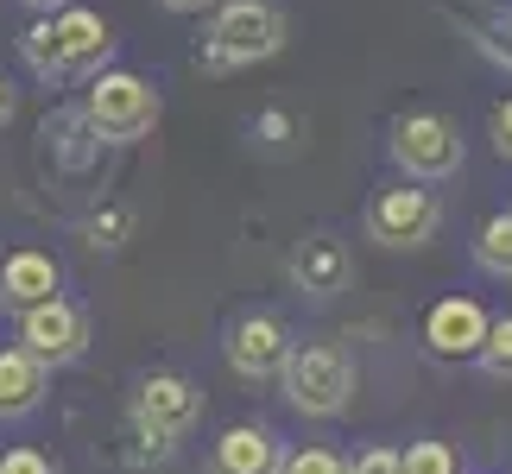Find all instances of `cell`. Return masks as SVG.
Here are the masks:
<instances>
[{"instance_id":"cell-1","label":"cell","mask_w":512,"mask_h":474,"mask_svg":"<svg viewBox=\"0 0 512 474\" xmlns=\"http://www.w3.org/2000/svg\"><path fill=\"white\" fill-rule=\"evenodd\" d=\"M26 64L45 76V83H76V76H102L108 70V51H114V32L102 13L89 7H64V13H45L38 26L19 38Z\"/></svg>"},{"instance_id":"cell-2","label":"cell","mask_w":512,"mask_h":474,"mask_svg":"<svg viewBox=\"0 0 512 474\" xmlns=\"http://www.w3.org/2000/svg\"><path fill=\"white\" fill-rule=\"evenodd\" d=\"M285 51V13L272 0H222L196 45V64L203 70H241V64H260V57H279Z\"/></svg>"},{"instance_id":"cell-3","label":"cell","mask_w":512,"mask_h":474,"mask_svg":"<svg viewBox=\"0 0 512 474\" xmlns=\"http://www.w3.org/2000/svg\"><path fill=\"white\" fill-rule=\"evenodd\" d=\"M159 89L146 83V76H133V70H102L89 83L83 95V121L95 140H114V146H127V140H146L152 127H159Z\"/></svg>"},{"instance_id":"cell-4","label":"cell","mask_w":512,"mask_h":474,"mask_svg":"<svg viewBox=\"0 0 512 474\" xmlns=\"http://www.w3.org/2000/svg\"><path fill=\"white\" fill-rule=\"evenodd\" d=\"M279 386H285V399H291L298 418H342L348 399H354V361H348L336 342L291 348Z\"/></svg>"},{"instance_id":"cell-5","label":"cell","mask_w":512,"mask_h":474,"mask_svg":"<svg viewBox=\"0 0 512 474\" xmlns=\"http://www.w3.org/2000/svg\"><path fill=\"white\" fill-rule=\"evenodd\" d=\"M392 165L405 177H418V184H443V177L462 171V133L456 121H443V114H399L392 121Z\"/></svg>"},{"instance_id":"cell-6","label":"cell","mask_w":512,"mask_h":474,"mask_svg":"<svg viewBox=\"0 0 512 474\" xmlns=\"http://www.w3.org/2000/svg\"><path fill=\"white\" fill-rule=\"evenodd\" d=\"M196 411H203V392H196L184 373H152L140 386V399H133V430L152 443V456H165V449L196 424Z\"/></svg>"},{"instance_id":"cell-7","label":"cell","mask_w":512,"mask_h":474,"mask_svg":"<svg viewBox=\"0 0 512 474\" xmlns=\"http://www.w3.org/2000/svg\"><path fill=\"white\" fill-rule=\"evenodd\" d=\"M443 222V203L424 184H392L367 203V234L380 247H424Z\"/></svg>"},{"instance_id":"cell-8","label":"cell","mask_w":512,"mask_h":474,"mask_svg":"<svg viewBox=\"0 0 512 474\" xmlns=\"http://www.w3.org/2000/svg\"><path fill=\"white\" fill-rule=\"evenodd\" d=\"M19 348L32 354L38 367H64L89 348V316L70 298H51L38 310H19Z\"/></svg>"},{"instance_id":"cell-9","label":"cell","mask_w":512,"mask_h":474,"mask_svg":"<svg viewBox=\"0 0 512 474\" xmlns=\"http://www.w3.org/2000/svg\"><path fill=\"white\" fill-rule=\"evenodd\" d=\"M487 316L475 298H437L424 310V348L437 361H481V342H487Z\"/></svg>"},{"instance_id":"cell-10","label":"cell","mask_w":512,"mask_h":474,"mask_svg":"<svg viewBox=\"0 0 512 474\" xmlns=\"http://www.w3.org/2000/svg\"><path fill=\"white\" fill-rule=\"evenodd\" d=\"M285 361H291V335L279 316H241L228 329V367L241 380H279Z\"/></svg>"},{"instance_id":"cell-11","label":"cell","mask_w":512,"mask_h":474,"mask_svg":"<svg viewBox=\"0 0 512 474\" xmlns=\"http://www.w3.org/2000/svg\"><path fill=\"white\" fill-rule=\"evenodd\" d=\"M57 285H64V266H57L45 247H13L7 260H0V298H7L13 310L51 304Z\"/></svg>"},{"instance_id":"cell-12","label":"cell","mask_w":512,"mask_h":474,"mask_svg":"<svg viewBox=\"0 0 512 474\" xmlns=\"http://www.w3.org/2000/svg\"><path fill=\"white\" fill-rule=\"evenodd\" d=\"M279 437H272L266 424H234L222 430V443H215L209 456V474H279Z\"/></svg>"},{"instance_id":"cell-13","label":"cell","mask_w":512,"mask_h":474,"mask_svg":"<svg viewBox=\"0 0 512 474\" xmlns=\"http://www.w3.org/2000/svg\"><path fill=\"white\" fill-rule=\"evenodd\" d=\"M291 279H298L310 298H336V291H348V247L329 241V234H310V241L291 253Z\"/></svg>"},{"instance_id":"cell-14","label":"cell","mask_w":512,"mask_h":474,"mask_svg":"<svg viewBox=\"0 0 512 474\" xmlns=\"http://www.w3.org/2000/svg\"><path fill=\"white\" fill-rule=\"evenodd\" d=\"M45 399V367L26 348H0V418H26Z\"/></svg>"},{"instance_id":"cell-15","label":"cell","mask_w":512,"mask_h":474,"mask_svg":"<svg viewBox=\"0 0 512 474\" xmlns=\"http://www.w3.org/2000/svg\"><path fill=\"white\" fill-rule=\"evenodd\" d=\"M475 266L494 272V279H512V215H494L475 241Z\"/></svg>"},{"instance_id":"cell-16","label":"cell","mask_w":512,"mask_h":474,"mask_svg":"<svg viewBox=\"0 0 512 474\" xmlns=\"http://www.w3.org/2000/svg\"><path fill=\"white\" fill-rule=\"evenodd\" d=\"M481 367H487V373H500V380H512V316H494V323H487Z\"/></svg>"},{"instance_id":"cell-17","label":"cell","mask_w":512,"mask_h":474,"mask_svg":"<svg viewBox=\"0 0 512 474\" xmlns=\"http://www.w3.org/2000/svg\"><path fill=\"white\" fill-rule=\"evenodd\" d=\"M127 228H133V215H127L121 203L95 209L89 222H83V234H89V247H121V241H127Z\"/></svg>"},{"instance_id":"cell-18","label":"cell","mask_w":512,"mask_h":474,"mask_svg":"<svg viewBox=\"0 0 512 474\" xmlns=\"http://www.w3.org/2000/svg\"><path fill=\"white\" fill-rule=\"evenodd\" d=\"M405 474H456V449L449 443H411L405 449Z\"/></svg>"},{"instance_id":"cell-19","label":"cell","mask_w":512,"mask_h":474,"mask_svg":"<svg viewBox=\"0 0 512 474\" xmlns=\"http://www.w3.org/2000/svg\"><path fill=\"white\" fill-rule=\"evenodd\" d=\"M279 474H348V462L336 456V449H291V456L279 462Z\"/></svg>"},{"instance_id":"cell-20","label":"cell","mask_w":512,"mask_h":474,"mask_svg":"<svg viewBox=\"0 0 512 474\" xmlns=\"http://www.w3.org/2000/svg\"><path fill=\"white\" fill-rule=\"evenodd\" d=\"M348 474H405V456L386 449V443H373V449H361V456L348 462Z\"/></svg>"},{"instance_id":"cell-21","label":"cell","mask_w":512,"mask_h":474,"mask_svg":"<svg viewBox=\"0 0 512 474\" xmlns=\"http://www.w3.org/2000/svg\"><path fill=\"white\" fill-rule=\"evenodd\" d=\"M475 45L512 70V19H506V26H500V19H481V26H475Z\"/></svg>"},{"instance_id":"cell-22","label":"cell","mask_w":512,"mask_h":474,"mask_svg":"<svg viewBox=\"0 0 512 474\" xmlns=\"http://www.w3.org/2000/svg\"><path fill=\"white\" fill-rule=\"evenodd\" d=\"M0 474H51V462L38 456V449H7V456H0Z\"/></svg>"},{"instance_id":"cell-23","label":"cell","mask_w":512,"mask_h":474,"mask_svg":"<svg viewBox=\"0 0 512 474\" xmlns=\"http://www.w3.org/2000/svg\"><path fill=\"white\" fill-rule=\"evenodd\" d=\"M494 152H500L506 165H512V95H506V102L494 108Z\"/></svg>"},{"instance_id":"cell-24","label":"cell","mask_w":512,"mask_h":474,"mask_svg":"<svg viewBox=\"0 0 512 474\" xmlns=\"http://www.w3.org/2000/svg\"><path fill=\"white\" fill-rule=\"evenodd\" d=\"M260 133H266V140H291V114H279V108L260 114Z\"/></svg>"},{"instance_id":"cell-25","label":"cell","mask_w":512,"mask_h":474,"mask_svg":"<svg viewBox=\"0 0 512 474\" xmlns=\"http://www.w3.org/2000/svg\"><path fill=\"white\" fill-rule=\"evenodd\" d=\"M159 7H171V13H209V7H222V0H159Z\"/></svg>"},{"instance_id":"cell-26","label":"cell","mask_w":512,"mask_h":474,"mask_svg":"<svg viewBox=\"0 0 512 474\" xmlns=\"http://www.w3.org/2000/svg\"><path fill=\"white\" fill-rule=\"evenodd\" d=\"M19 7H32L38 19H45V13H64V7H76V0H19Z\"/></svg>"},{"instance_id":"cell-27","label":"cell","mask_w":512,"mask_h":474,"mask_svg":"<svg viewBox=\"0 0 512 474\" xmlns=\"http://www.w3.org/2000/svg\"><path fill=\"white\" fill-rule=\"evenodd\" d=\"M7 121H13V83L0 76V127H7Z\"/></svg>"}]
</instances>
